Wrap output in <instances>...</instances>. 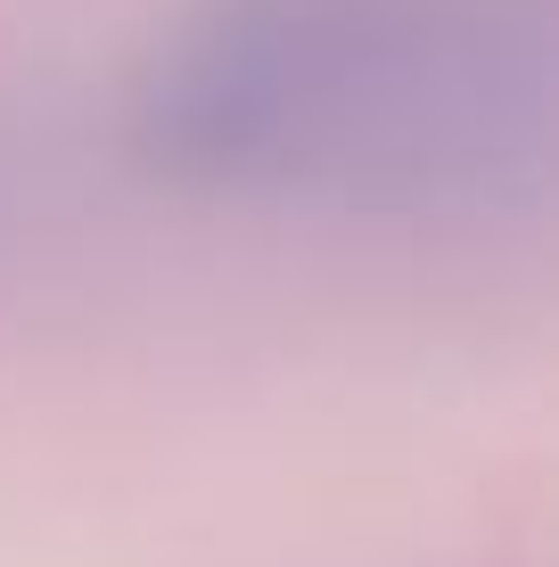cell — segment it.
Returning <instances> with one entry per match:
<instances>
[{
  "mask_svg": "<svg viewBox=\"0 0 559 567\" xmlns=\"http://www.w3.org/2000/svg\"><path fill=\"white\" fill-rule=\"evenodd\" d=\"M544 17L503 0H198L132 83V156L198 198L486 214L544 182Z\"/></svg>",
  "mask_w": 559,
  "mask_h": 567,
  "instance_id": "cell-1",
  "label": "cell"
}]
</instances>
